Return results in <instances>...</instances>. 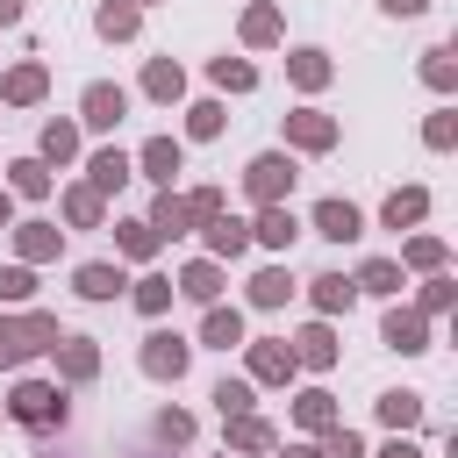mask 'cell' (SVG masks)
Here are the masks:
<instances>
[{"label":"cell","instance_id":"1","mask_svg":"<svg viewBox=\"0 0 458 458\" xmlns=\"http://www.w3.org/2000/svg\"><path fill=\"white\" fill-rule=\"evenodd\" d=\"M57 336H64V322H57L50 308H21V315L0 308V372H21V365H29L36 351H50Z\"/></svg>","mask_w":458,"mask_h":458},{"label":"cell","instance_id":"2","mask_svg":"<svg viewBox=\"0 0 458 458\" xmlns=\"http://www.w3.org/2000/svg\"><path fill=\"white\" fill-rule=\"evenodd\" d=\"M64 386H50V379H21L14 394H7V422H21V429H36V437H50V429H64Z\"/></svg>","mask_w":458,"mask_h":458},{"label":"cell","instance_id":"3","mask_svg":"<svg viewBox=\"0 0 458 458\" xmlns=\"http://www.w3.org/2000/svg\"><path fill=\"white\" fill-rule=\"evenodd\" d=\"M293 179H301L293 150H258V157L243 165V193H250L258 208H279V200L293 193Z\"/></svg>","mask_w":458,"mask_h":458},{"label":"cell","instance_id":"4","mask_svg":"<svg viewBox=\"0 0 458 458\" xmlns=\"http://www.w3.org/2000/svg\"><path fill=\"white\" fill-rule=\"evenodd\" d=\"M301 365H293V344L286 336H243V379L250 386H286Z\"/></svg>","mask_w":458,"mask_h":458},{"label":"cell","instance_id":"5","mask_svg":"<svg viewBox=\"0 0 458 458\" xmlns=\"http://www.w3.org/2000/svg\"><path fill=\"white\" fill-rule=\"evenodd\" d=\"M136 365H143L157 386H179V379H186V365H193V344H186V336H172V329H150V336H143V351H136Z\"/></svg>","mask_w":458,"mask_h":458},{"label":"cell","instance_id":"6","mask_svg":"<svg viewBox=\"0 0 458 458\" xmlns=\"http://www.w3.org/2000/svg\"><path fill=\"white\" fill-rule=\"evenodd\" d=\"M379 344H386V351H401V358L429 351V315H422V308H401V301H394V308L379 315Z\"/></svg>","mask_w":458,"mask_h":458},{"label":"cell","instance_id":"7","mask_svg":"<svg viewBox=\"0 0 458 458\" xmlns=\"http://www.w3.org/2000/svg\"><path fill=\"white\" fill-rule=\"evenodd\" d=\"M336 136H344V129H336V114H322V107H293V114H286V150H315V157H322V150H336Z\"/></svg>","mask_w":458,"mask_h":458},{"label":"cell","instance_id":"8","mask_svg":"<svg viewBox=\"0 0 458 458\" xmlns=\"http://www.w3.org/2000/svg\"><path fill=\"white\" fill-rule=\"evenodd\" d=\"M122 114H129V93H122L114 79H93V86L79 93V122H86V129H122Z\"/></svg>","mask_w":458,"mask_h":458},{"label":"cell","instance_id":"9","mask_svg":"<svg viewBox=\"0 0 458 458\" xmlns=\"http://www.w3.org/2000/svg\"><path fill=\"white\" fill-rule=\"evenodd\" d=\"M7 236H14V265H29V272L64 250V229H57V222H14Z\"/></svg>","mask_w":458,"mask_h":458},{"label":"cell","instance_id":"10","mask_svg":"<svg viewBox=\"0 0 458 458\" xmlns=\"http://www.w3.org/2000/svg\"><path fill=\"white\" fill-rule=\"evenodd\" d=\"M129 165H136L150 186H172V179H179V165H186V143H179V136H150Z\"/></svg>","mask_w":458,"mask_h":458},{"label":"cell","instance_id":"11","mask_svg":"<svg viewBox=\"0 0 458 458\" xmlns=\"http://www.w3.org/2000/svg\"><path fill=\"white\" fill-rule=\"evenodd\" d=\"M72 293L79 301H114V293H129V272L107 265V258H86V265H72Z\"/></svg>","mask_w":458,"mask_h":458},{"label":"cell","instance_id":"12","mask_svg":"<svg viewBox=\"0 0 458 458\" xmlns=\"http://www.w3.org/2000/svg\"><path fill=\"white\" fill-rule=\"evenodd\" d=\"M286 344H293V365H308V372H329V365L344 358V344H336V329H329L322 315H315L301 336H286Z\"/></svg>","mask_w":458,"mask_h":458},{"label":"cell","instance_id":"13","mask_svg":"<svg viewBox=\"0 0 458 458\" xmlns=\"http://www.w3.org/2000/svg\"><path fill=\"white\" fill-rule=\"evenodd\" d=\"M50 351H57V386H86L100 372V344L93 336H57Z\"/></svg>","mask_w":458,"mask_h":458},{"label":"cell","instance_id":"14","mask_svg":"<svg viewBox=\"0 0 458 458\" xmlns=\"http://www.w3.org/2000/svg\"><path fill=\"white\" fill-rule=\"evenodd\" d=\"M143 222L157 229V243H172V236L200 229V222H193V200H186V193H172V186H157V200H150V215H143Z\"/></svg>","mask_w":458,"mask_h":458},{"label":"cell","instance_id":"15","mask_svg":"<svg viewBox=\"0 0 458 458\" xmlns=\"http://www.w3.org/2000/svg\"><path fill=\"white\" fill-rule=\"evenodd\" d=\"M222 429H229V458H265V451H279V429H272L265 415H229Z\"/></svg>","mask_w":458,"mask_h":458},{"label":"cell","instance_id":"16","mask_svg":"<svg viewBox=\"0 0 458 458\" xmlns=\"http://www.w3.org/2000/svg\"><path fill=\"white\" fill-rule=\"evenodd\" d=\"M50 93V72H43V57H21L7 79H0V107H36Z\"/></svg>","mask_w":458,"mask_h":458},{"label":"cell","instance_id":"17","mask_svg":"<svg viewBox=\"0 0 458 458\" xmlns=\"http://www.w3.org/2000/svg\"><path fill=\"white\" fill-rule=\"evenodd\" d=\"M129 179H136V165H129V150H122V143H107V150H93V157H86V186H93L100 200H107L114 186H129Z\"/></svg>","mask_w":458,"mask_h":458},{"label":"cell","instance_id":"18","mask_svg":"<svg viewBox=\"0 0 458 458\" xmlns=\"http://www.w3.org/2000/svg\"><path fill=\"white\" fill-rule=\"evenodd\" d=\"M315 236H329V243H358V236H365V215H358L351 200L329 193V200H315Z\"/></svg>","mask_w":458,"mask_h":458},{"label":"cell","instance_id":"19","mask_svg":"<svg viewBox=\"0 0 458 458\" xmlns=\"http://www.w3.org/2000/svg\"><path fill=\"white\" fill-rule=\"evenodd\" d=\"M422 415H429V401H422L415 386H386V394H379V422H386L394 437H408V429H422Z\"/></svg>","mask_w":458,"mask_h":458},{"label":"cell","instance_id":"20","mask_svg":"<svg viewBox=\"0 0 458 458\" xmlns=\"http://www.w3.org/2000/svg\"><path fill=\"white\" fill-rule=\"evenodd\" d=\"M286 79H293L301 93H322V86L336 79V64H329V50H315V43H301V50H286Z\"/></svg>","mask_w":458,"mask_h":458},{"label":"cell","instance_id":"21","mask_svg":"<svg viewBox=\"0 0 458 458\" xmlns=\"http://www.w3.org/2000/svg\"><path fill=\"white\" fill-rule=\"evenodd\" d=\"M200 243H208V258H215V265H222V258H243V250H250V222L215 215V222H200Z\"/></svg>","mask_w":458,"mask_h":458},{"label":"cell","instance_id":"22","mask_svg":"<svg viewBox=\"0 0 458 458\" xmlns=\"http://www.w3.org/2000/svg\"><path fill=\"white\" fill-rule=\"evenodd\" d=\"M243 50H272L279 36H286V21H279V0H258V7H243Z\"/></svg>","mask_w":458,"mask_h":458},{"label":"cell","instance_id":"23","mask_svg":"<svg viewBox=\"0 0 458 458\" xmlns=\"http://www.w3.org/2000/svg\"><path fill=\"white\" fill-rule=\"evenodd\" d=\"M422 215H429V186H394V193H386V208H379V222H386L394 236H401V229H415Z\"/></svg>","mask_w":458,"mask_h":458},{"label":"cell","instance_id":"24","mask_svg":"<svg viewBox=\"0 0 458 458\" xmlns=\"http://www.w3.org/2000/svg\"><path fill=\"white\" fill-rule=\"evenodd\" d=\"M293 236H301V222H293V208H286V200H279V208H258L250 243H265V250H293Z\"/></svg>","mask_w":458,"mask_h":458},{"label":"cell","instance_id":"25","mask_svg":"<svg viewBox=\"0 0 458 458\" xmlns=\"http://www.w3.org/2000/svg\"><path fill=\"white\" fill-rule=\"evenodd\" d=\"M186 301H200V308H215L222 301V265L215 258H193V265H179V279H172Z\"/></svg>","mask_w":458,"mask_h":458},{"label":"cell","instance_id":"26","mask_svg":"<svg viewBox=\"0 0 458 458\" xmlns=\"http://www.w3.org/2000/svg\"><path fill=\"white\" fill-rule=\"evenodd\" d=\"M308 301H315V315L329 322V315H351V301H358V286H351L344 272H315V279H308Z\"/></svg>","mask_w":458,"mask_h":458},{"label":"cell","instance_id":"27","mask_svg":"<svg viewBox=\"0 0 458 458\" xmlns=\"http://www.w3.org/2000/svg\"><path fill=\"white\" fill-rule=\"evenodd\" d=\"M200 344H208V351H236V344H243V308H222V301L200 308Z\"/></svg>","mask_w":458,"mask_h":458},{"label":"cell","instance_id":"28","mask_svg":"<svg viewBox=\"0 0 458 458\" xmlns=\"http://www.w3.org/2000/svg\"><path fill=\"white\" fill-rule=\"evenodd\" d=\"M143 93L165 100V107L186 100V64H179V57H150V64H143Z\"/></svg>","mask_w":458,"mask_h":458},{"label":"cell","instance_id":"29","mask_svg":"<svg viewBox=\"0 0 458 458\" xmlns=\"http://www.w3.org/2000/svg\"><path fill=\"white\" fill-rule=\"evenodd\" d=\"M293 422H301L308 437H329V429H336L344 415H336V401H329L322 386H308V394H293Z\"/></svg>","mask_w":458,"mask_h":458},{"label":"cell","instance_id":"30","mask_svg":"<svg viewBox=\"0 0 458 458\" xmlns=\"http://www.w3.org/2000/svg\"><path fill=\"white\" fill-rule=\"evenodd\" d=\"M93 29H100L107 43H129V36L143 29V7H129V0H100V7H93Z\"/></svg>","mask_w":458,"mask_h":458},{"label":"cell","instance_id":"31","mask_svg":"<svg viewBox=\"0 0 458 458\" xmlns=\"http://www.w3.org/2000/svg\"><path fill=\"white\" fill-rule=\"evenodd\" d=\"M50 186H57V179H50L43 157H14V165H7V193H14V200H43Z\"/></svg>","mask_w":458,"mask_h":458},{"label":"cell","instance_id":"32","mask_svg":"<svg viewBox=\"0 0 458 458\" xmlns=\"http://www.w3.org/2000/svg\"><path fill=\"white\" fill-rule=\"evenodd\" d=\"M293 301V272L286 265H258L250 272V308H286Z\"/></svg>","mask_w":458,"mask_h":458},{"label":"cell","instance_id":"33","mask_svg":"<svg viewBox=\"0 0 458 458\" xmlns=\"http://www.w3.org/2000/svg\"><path fill=\"white\" fill-rule=\"evenodd\" d=\"M172 293H179L172 272H143V279H129V301H136V315H150V322L172 308Z\"/></svg>","mask_w":458,"mask_h":458},{"label":"cell","instance_id":"34","mask_svg":"<svg viewBox=\"0 0 458 458\" xmlns=\"http://www.w3.org/2000/svg\"><path fill=\"white\" fill-rule=\"evenodd\" d=\"M36 157H43V165H72V157H79V122H43Z\"/></svg>","mask_w":458,"mask_h":458},{"label":"cell","instance_id":"35","mask_svg":"<svg viewBox=\"0 0 458 458\" xmlns=\"http://www.w3.org/2000/svg\"><path fill=\"white\" fill-rule=\"evenodd\" d=\"M57 200H64V222H72V229H100V222H107V200H100L93 186H64Z\"/></svg>","mask_w":458,"mask_h":458},{"label":"cell","instance_id":"36","mask_svg":"<svg viewBox=\"0 0 458 458\" xmlns=\"http://www.w3.org/2000/svg\"><path fill=\"white\" fill-rule=\"evenodd\" d=\"M444 258H451V250H444V236H408L394 265H401V272H444Z\"/></svg>","mask_w":458,"mask_h":458},{"label":"cell","instance_id":"37","mask_svg":"<svg viewBox=\"0 0 458 458\" xmlns=\"http://www.w3.org/2000/svg\"><path fill=\"white\" fill-rule=\"evenodd\" d=\"M351 286H358V293H386V301H394V293H401V265H394V258H365V265L351 272Z\"/></svg>","mask_w":458,"mask_h":458},{"label":"cell","instance_id":"38","mask_svg":"<svg viewBox=\"0 0 458 458\" xmlns=\"http://www.w3.org/2000/svg\"><path fill=\"white\" fill-rule=\"evenodd\" d=\"M208 79H215L222 93H250V86H258V64H250V57H208Z\"/></svg>","mask_w":458,"mask_h":458},{"label":"cell","instance_id":"39","mask_svg":"<svg viewBox=\"0 0 458 458\" xmlns=\"http://www.w3.org/2000/svg\"><path fill=\"white\" fill-rule=\"evenodd\" d=\"M114 250L143 265V258H157V229L150 222H114Z\"/></svg>","mask_w":458,"mask_h":458},{"label":"cell","instance_id":"40","mask_svg":"<svg viewBox=\"0 0 458 458\" xmlns=\"http://www.w3.org/2000/svg\"><path fill=\"white\" fill-rule=\"evenodd\" d=\"M222 122H229V107H222V100H193V107H186V136H193V143L222 136Z\"/></svg>","mask_w":458,"mask_h":458},{"label":"cell","instance_id":"41","mask_svg":"<svg viewBox=\"0 0 458 458\" xmlns=\"http://www.w3.org/2000/svg\"><path fill=\"white\" fill-rule=\"evenodd\" d=\"M422 79H429L437 93H451V86H458V57H451V43H437V50H422Z\"/></svg>","mask_w":458,"mask_h":458},{"label":"cell","instance_id":"42","mask_svg":"<svg viewBox=\"0 0 458 458\" xmlns=\"http://www.w3.org/2000/svg\"><path fill=\"white\" fill-rule=\"evenodd\" d=\"M29 293H36V272L29 265H0V308H29Z\"/></svg>","mask_w":458,"mask_h":458},{"label":"cell","instance_id":"43","mask_svg":"<svg viewBox=\"0 0 458 458\" xmlns=\"http://www.w3.org/2000/svg\"><path fill=\"white\" fill-rule=\"evenodd\" d=\"M422 143H429V150H451V143H458V107H437V114L422 122Z\"/></svg>","mask_w":458,"mask_h":458},{"label":"cell","instance_id":"44","mask_svg":"<svg viewBox=\"0 0 458 458\" xmlns=\"http://www.w3.org/2000/svg\"><path fill=\"white\" fill-rule=\"evenodd\" d=\"M215 408H222V422L250 415V379H215Z\"/></svg>","mask_w":458,"mask_h":458},{"label":"cell","instance_id":"45","mask_svg":"<svg viewBox=\"0 0 458 458\" xmlns=\"http://www.w3.org/2000/svg\"><path fill=\"white\" fill-rule=\"evenodd\" d=\"M150 429H157V444H193V415L186 408H157Z\"/></svg>","mask_w":458,"mask_h":458},{"label":"cell","instance_id":"46","mask_svg":"<svg viewBox=\"0 0 458 458\" xmlns=\"http://www.w3.org/2000/svg\"><path fill=\"white\" fill-rule=\"evenodd\" d=\"M451 293H458V286H451V279H444V272H429V279H422V301H415V308H422V315H429V322H437V315H444V308H451Z\"/></svg>","mask_w":458,"mask_h":458},{"label":"cell","instance_id":"47","mask_svg":"<svg viewBox=\"0 0 458 458\" xmlns=\"http://www.w3.org/2000/svg\"><path fill=\"white\" fill-rule=\"evenodd\" d=\"M322 458H365V437H358V429H344V422H336V429H329V437H322Z\"/></svg>","mask_w":458,"mask_h":458},{"label":"cell","instance_id":"48","mask_svg":"<svg viewBox=\"0 0 458 458\" xmlns=\"http://www.w3.org/2000/svg\"><path fill=\"white\" fill-rule=\"evenodd\" d=\"M186 200H193V222H215L222 215V186H193Z\"/></svg>","mask_w":458,"mask_h":458},{"label":"cell","instance_id":"49","mask_svg":"<svg viewBox=\"0 0 458 458\" xmlns=\"http://www.w3.org/2000/svg\"><path fill=\"white\" fill-rule=\"evenodd\" d=\"M379 458H429V451H422L415 437H386V444H379Z\"/></svg>","mask_w":458,"mask_h":458},{"label":"cell","instance_id":"50","mask_svg":"<svg viewBox=\"0 0 458 458\" xmlns=\"http://www.w3.org/2000/svg\"><path fill=\"white\" fill-rule=\"evenodd\" d=\"M379 7H386V14H394V21H415V14H422V7H429V0H379Z\"/></svg>","mask_w":458,"mask_h":458},{"label":"cell","instance_id":"51","mask_svg":"<svg viewBox=\"0 0 458 458\" xmlns=\"http://www.w3.org/2000/svg\"><path fill=\"white\" fill-rule=\"evenodd\" d=\"M21 14H29V7H21V0H0V29H14V21H21Z\"/></svg>","mask_w":458,"mask_h":458},{"label":"cell","instance_id":"52","mask_svg":"<svg viewBox=\"0 0 458 458\" xmlns=\"http://www.w3.org/2000/svg\"><path fill=\"white\" fill-rule=\"evenodd\" d=\"M279 458H322V444H286Z\"/></svg>","mask_w":458,"mask_h":458},{"label":"cell","instance_id":"53","mask_svg":"<svg viewBox=\"0 0 458 458\" xmlns=\"http://www.w3.org/2000/svg\"><path fill=\"white\" fill-rule=\"evenodd\" d=\"M0 229H14V193L0 186Z\"/></svg>","mask_w":458,"mask_h":458},{"label":"cell","instance_id":"54","mask_svg":"<svg viewBox=\"0 0 458 458\" xmlns=\"http://www.w3.org/2000/svg\"><path fill=\"white\" fill-rule=\"evenodd\" d=\"M129 7H157V0H129Z\"/></svg>","mask_w":458,"mask_h":458},{"label":"cell","instance_id":"55","mask_svg":"<svg viewBox=\"0 0 458 458\" xmlns=\"http://www.w3.org/2000/svg\"><path fill=\"white\" fill-rule=\"evenodd\" d=\"M0 422H7V401H0Z\"/></svg>","mask_w":458,"mask_h":458},{"label":"cell","instance_id":"56","mask_svg":"<svg viewBox=\"0 0 458 458\" xmlns=\"http://www.w3.org/2000/svg\"><path fill=\"white\" fill-rule=\"evenodd\" d=\"M222 458H229V451H222Z\"/></svg>","mask_w":458,"mask_h":458}]
</instances>
